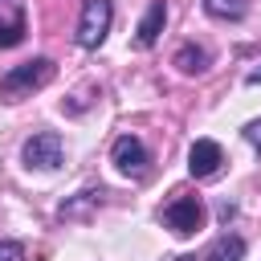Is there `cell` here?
<instances>
[{
	"label": "cell",
	"mask_w": 261,
	"mask_h": 261,
	"mask_svg": "<svg viewBox=\"0 0 261 261\" xmlns=\"http://www.w3.org/2000/svg\"><path fill=\"white\" fill-rule=\"evenodd\" d=\"M175 69L179 73H204L208 69V49L204 45H179L175 49Z\"/></svg>",
	"instance_id": "30bf717a"
},
{
	"label": "cell",
	"mask_w": 261,
	"mask_h": 261,
	"mask_svg": "<svg viewBox=\"0 0 261 261\" xmlns=\"http://www.w3.org/2000/svg\"><path fill=\"white\" fill-rule=\"evenodd\" d=\"M110 20H114V4L110 0H82V16H77V33L73 41L82 49H98L110 33Z\"/></svg>",
	"instance_id": "7a4b0ae2"
},
{
	"label": "cell",
	"mask_w": 261,
	"mask_h": 261,
	"mask_svg": "<svg viewBox=\"0 0 261 261\" xmlns=\"http://www.w3.org/2000/svg\"><path fill=\"white\" fill-rule=\"evenodd\" d=\"M163 24H167V4H163V0H155V4H151V8L143 12L139 29H135V45H139V49H151V45L159 41Z\"/></svg>",
	"instance_id": "52a82bcc"
},
{
	"label": "cell",
	"mask_w": 261,
	"mask_h": 261,
	"mask_svg": "<svg viewBox=\"0 0 261 261\" xmlns=\"http://www.w3.org/2000/svg\"><path fill=\"white\" fill-rule=\"evenodd\" d=\"M20 159H24V167L53 171V167H61V159H65V143H61V135H57V130H37V135H29V139H24Z\"/></svg>",
	"instance_id": "3957f363"
},
{
	"label": "cell",
	"mask_w": 261,
	"mask_h": 261,
	"mask_svg": "<svg viewBox=\"0 0 261 261\" xmlns=\"http://www.w3.org/2000/svg\"><path fill=\"white\" fill-rule=\"evenodd\" d=\"M29 33V16L24 4H12V12H0V49H16Z\"/></svg>",
	"instance_id": "ba28073f"
},
{
	"label": "cell",
	"mask_w": 261,
	"mask_h": 261,
	"mask_svg": "<svg viewBox=\"0 0 261 261\" xmlns=\"http://www.w3.org/2000/svg\"><path fill=\"white\" fill-rule=\"evenodd\" d=\"M110 159H114V167H118L122 175H143V171H147V163H151L147 143H143L139 135H118V139H114V147H110Z\"/></svg>",
	"instance_id": "5b68a950"
},
{
	"label": "cell",
	"mask_w": 261,
	"mask_h": 261,
	"mask_svg": "<svg viewBox=\"0 0 261 261\" xmlns=\"http://www.w3.org/2000/svg\"><path fill=\"white\" fill-rule=\"evenodd\" d=\"M0 261H24V245L12 241V237H4L0 241Z\"/></svg>",
	"instance_id": "4fadbf2b"
},
{
	"label": "cell",
	"mask_w": 261,
	"mask_h": 261,
	"mask_svg": "<svg viewBox=\"0 0 261 261\" xmlns=\"http://www.w3.org/2000/svg\"><path fill=\"white\" fill-rule=\"evenodd\" d=\"M204 261H245V237H237V232H220V237L208 245Z\"/></svg>",
	"instance_id": "9c48e42d"
},
{
	"label": "cell",
	"mask_w": 261,
	"mask_h": 261,
	"mask_svg": "<svg viewBox=\"0 0 261 261\" xmlns=\"http://www.w3.org/2000/svg\"><path fill=\"white\" fill-rule=\"evenodd\" d=\"M204 200L200 196H175L167 208H163V224L175 232V237H192L196 228H204Z\"/></svg>",
	"instance_id": "277c9868"
},
{
	"label": "cell",
	"mask_w": 261,
	"mask_h": 261,
	"mask_svg": "<svg viewBox=\"0 0 261 261\" xmlns=\"http://www.w3.org/2000/svg\"><path fill=\"white\" fill-rule=\"evenodd\" d=\"M220 163H224V147L216 139H196L188 147V171H192V179H212L220 171Z\"/></svg>",
	"instance_id": "8992f818"
},
{
	"label": "cell",
	"mask_w": 261,
	"mask_h": 261,
	"mask_svg": "<svg viewBox=\"0 0 261 261\" xmlns=\"http://www.w3.org/2000/svg\"><path fill=\"white\" fill-rule=\"evenodd\" d=\"M241 135H245V143H249V147H253V151L261 155V118H253V122H245V130H241Z\"/></svg>",
	"instance_id": "5bb4252c"
},
{
	"label": "cell",
	"mask_w": 261,
	"mask_h": 261,
	"mask_svg": "<svg viewBox=\"0 0 261 261\" xmlns=\"http://www.w3.org/2000/svg\"><path fill=\"white\" fill-rule=\"evenodd\" d=\"M204 12L212 20H245L249 0H204Z\"/></svg>",
	"instance_id": "8fae6325"
},
{
	"label": "cell",
	"mask_w": 261,
	"mask_h": 261,
	"mask_svg": "<svg viewBox=\"0 0 261 261\" xmlns=\"http://www.w3.org/2000/svg\"><path fill=\"white\" fill-rule=\"evenodd\" d=\"M94 204H102V192H77V200H69V204H61V220H73V216H82V212H90Z\"/></svg>",
	"instance_id": "7c38bea8"
},
{
	"label": "cell",
	"mask_w": 261,
	"mask_h": 261,
	"mask_svg": "<svg viewBox=\"0 0 261 261\" xmlns=\"http://www.w3.org/2000/svg\"><path fill=\"white\" fill-rule=\"evenodd\" d=\"M245 82H249V86H261V69H253V73H249Z\"/></svg>",
	"instance_id": "9a60e30c"
},
{
	"label": "cell",
	"mask_w": 261,
	"mask_h": 261,
	"mask_svg": "<svg viewBox=\"0 0 261 261\" xmlns=\"http://www.w3.org/2000/svg\"><path fill=\"white\" fill-rule=\"evenodd\" d=\"M53 77H57V61H53V57L20 61V65H12V69L0 77V102H24V98H33L37 90H45Z\"/></svg>",
	"instance_id": "6da1fadb"
}]
</instances>
